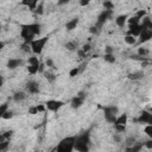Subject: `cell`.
I'll use <instances>...</instances> for the list:
<instances>
[{
	"label": "cell",
	"mask_w": 152,
	"mask_h": 152,
	"mask_svg": "<svg viewBox=\"0 0 152 152\" xmlns=\"http://www.w3.org/2000/svg\"><path fill=\"white\" fill-rule=\"evenodd\" d=\"M26 99V94L24 92H16L13 94V100L16 102H21V101H24Z\"/></svg>",
	"instance_id": "cell-17"
},
{
	"label": "cell",
	"mask_w": 152,
	"mask_h": 152,
	"mask_svg": "<svg viewBox=\"0 0 152 152\" xmlns=\"http://www.w3.org/2000/svg\"><path fill=\"white\" fill-rule=\"evenodd\" d=\"M78 74H80V67H76V68H74V69L70 70L69 76H70V77H75V76H77Z\"/></svg>",
	"instance_id": "cell-33"
},
{
	"label": "cell",
	"mask_w": 152,
	"mask_h": 152,
	"mask_svg": "<svg viewBox=\"0 0 152 152\" xmlns=\"http://www.w3.org/2000/svg\"><path fill=\"white\" fill-rule=\"evenodd\" d=\"M127 21H128V26H136V25H139V24H140V19H139L137 16L131 17Z\"/></svg>",
	"instance_id": "cell-21"
},
{
	"label": "cell",
	"mask_w": 152,
	"mask_h": 152,
	"mask_svg": "<svg viewBox=\"0 0 152 152\" xmlns=\"http://www.w3.org/2000/svg\"><path fill=\"white\" fill-rule=\"evenodd\" d=\"M127 124V114H121L120 117L117 118V121L114 122V125H124L126 126Z\"/></svg>",
	"instance_id": "cell-20"
},
{
	"label": "cell",
	"mask_w": 152,
	"mask_h": 152,
	"mask_svg": "<svg viewBox=\"0 0 152 152\" xmlns=\"http://www.w3.org/2000/svg\"><path fill=\"white\" fill-rule=\"evenodd\" d=\"M114 128L118 133H124L126 131V126H124V125H114Z\"/></svg>",
	"instance_id": "cell-31"
},
{
	"label": "cell",
	"mask_w": 152,
	"mask_h": 152,
	"mask_svg": "<svg viewBox=\"0 0 152 152\" xmlns=\"http://www.w3.org/2000/svg\"><path fill=\"white\" fill-rule=\"evenodd\" d=\"M112 14H113V11H110V10H103V11L99 14V17H98L96 25H98L99 28H102V26H103V24L106 23V21H107L108 19H111Z\"/></svg>",
	"instance_id": "cell-6"
},
{
	"label": "cell",
	"mask_w": 152,
	"mask_h": 152,
	"mask_svg": "<svg viewBox=\"0 0 152 152\" xmlns=\"http://www.w3.org/2000/svg\"><path fill=\"white\" fill-rule=\"evenodd\" d=\"M28 63H29V66H39V61H38V57L36 56H32L28 59Z\"/></svg>",
	"instance_id": "cell-25"
},
{
	"label": "cell",
	"mask_w": 152,
	"mask_h": 152,
	"mask_svg": "<svg viewBox=\"0 0 152 152\" xmlns=\"http://www.w3.org/2000/svg\"><path fill=\"white\" fill-rule=\"evenodd\" d=\"M20 36L24 39L25 44H31L35 40L33 38L40 33V24L33 23V24H25V25H20Z\"/></svg>",
	"instance_id": "cell-1"
},
{
	"label": "cell",
	"mask_w": 152,
	"mask_h": 152,
	"mask_svg": "<svg viewBox=\"0 0 152 152\" xmlns=\"http://www.w3.org/2000/svg\"><path fill=\"white\" fill-rule=\"evenodd\" d=\"M141 147H143V144L136 143V144H134L133 146H131V147H126L125 152H139V151L141 150Z\"/></svg>",
	"instance_id": "cell-19"
},
{
	"label": "cell",
	"mask_w": 152,
	"mask_h": 152,
	"mask_svg": "<svg viewBox=\"0 0 152 152\" xmlns=\"http://www.w3.org/2000/svg\"><path fill=\"white\" fill-rule=\"evenodd\" d=\"M38 69H39V66H29V67H28V71H29V74H31V75L37 74V73H38Z\"/></svg>",
	"instance_id": "cell-27"
},
{
	"label": "cell",
	"mask_w": 152,
	"mask_h": 152,
	"mask_svg": "<svg viewBox=\"0 0 152 152\" xmlns=\"http://www.w3.org/2000/svg\"><path fill=\"white\" fill-rule=\"evenodd\" d=\"M77 47H78V44H77V42H75V40L68 42L67 44H66V48H67V50H69V51H75V50H77Z\"/></svg>",
	"instance_id": "cell-22"
},
{
	"label": "cell",
	"mask_w": 152,
	"mask_h": 152,
	"mask_svg": "<svg viewBox=\"0 0 152 152\" xmlns=\"http://www.w3.org/2000/svg\"><path fill=\"white\" fill-rule=\"evenodd\" d=\"M38 1L37 0H33V1H21V5H25L30 8V11H36L37 6H38Z\"/></svg>",
	"instance_id": "cell-18"
},
{
	"label": "cell",
	"mask_w": 152,
	"mask_h": 152,
	"mask_svg": "<svg viewBox=\"0 0 152 152\" xmlns=\"http://www.w3.org/2000/svg\"><path fill=\"white\" fill-rule=\"evenodd\" d=\"M26 90L30 94H37L39 93V84L36 81H29L26 83Z\"/></svg>",
	"instance_id": "cell-10"
},
{
	"label": "cell",
	"mask_w": 152,
	"mask_h": 152,
	"mask_svg": "<svg viewBox=\"0 0 152 152\" xmlns=\"http://www.w3.org/2000/svg\"><path fill=\"white\" fill-rule=\"evenodd\" d=\"M125 42L127 43V44H129V45H134L136 43H137V39H136V37H133V36L127 35V36L125 37Z\"/></svg>",
	"instance_id": "cell-24"
},
{
	"label": "cell",
	"mask_w": 152,
	"mask_h": 152,
	"mask_svg": "<svg viewBox=\"0 0 152 152\" xmlns=\"http://www.w3.org/2000/svg\"><path fill=\"white\" fill-rule=\"evenodd\" d=\"M63 105H64V103H63L62 101H58V100H49V101L45 103V107L48 108L49 111H51V112H57Z\"/></svg>",
	"instance_id": "cell-7"
},
{
	"label": "cell",
	"mask_w": 152,
	"mask_h": 152,
	"mask_svg": "<svg viewBox=\"0 0 152 152\" xmlns=\"http://www.w3.org/2000/svg\"><path fill=\"white\" fill-rule=\"evenodd\" d=\"M151 117H152V114L150 113V112H147V111H143L140 114H139V117L137 118V119H134V121H137V122H139V124H148V121H150V119H151Z\"/></svg>",
	"instance_id": "cell-9"
},
{
	"label": "cell",
	"mask_w": 152,
	"mask_h": 152,
	"mask_svg": "<svg viewBox=\"0 0 152 152\" xmlns=\"http://www.w3.org/2000/svg\"><path fill=\"white\" fill-rule=\"evenodd\" d=\"M77 54H78V56H80V57H84V56H86V52H84L83 50H78V51H77Z\"/></svg>",
	"instance_id": "cell-48"
},
{
	"label": "cell",
	"mask_w": 152,
	"mask_h": 152,
	"mask_svg": "<svg viewBox=\"0 0 152 152\" xmlns=\"http://www.w3.org/2000/svg\"><path fill=\"white\" fill-rule=\"evenodd\" d=\"M139 19H143V18H145L146 17V11L145 10H139L138 12H137V14H136Z\"/></svg>",
	"instance_id": "cell-39"
},
{
	"label": "cell",
	"mask_w": 152,
	"mask_h": 152,
	"mask_svg": "<svg viewBox=\"0 0 152 152\" xmlns=\"http://www.w3.org/2000/svg\"><path fill=\"white\" fill-rule=\"evenodd\" d=\"M75 143H76V137L64 138L58 143L56 147V152H73L75 150Z\"/></svg>",
	"instance_id": "cell-3"
},
{
	"label": "cell",
	"mask_w": 152,
	"mask_h": 152,
	"mask_svg": "<svg viewBox=\"0 0 152 152\" xmlns=\"http://www.w3.org/2000/svg\"><path fill=\"white\" fill-rule=\"evenodd\" d=\"M151 38H152V30H144L139 36V43L143 44V43L148 42Z\"/></svg>",
	"instance_id": "cell-12"
},
{
	"label": "cell",
	"mask_w": 152,
	"mask_h": 152,
	"mask_svg": "<svg viewBox=\"0 0 152 152\" xmlns=\"http://www.w3.org/2000/svg\"><path fill=\"white\" fill-rule=\"evenodd\" d=\"M45 66H47L48 68H55V66H54V61H52L51 58H48V59L45 61Z\"/></svg>",
	"instance_id": "cell-40"
},
{
	"label": "cell",
	"mask_w": 152,
	"mask_h": 152,
	"mask_svg": "<svg viewBox=\"0 0 152 152\" xmlns=\"http://www.w3.org/2000/svg\"><path fill=\"white\" fill-rule=\"evenodd\" d=\"M77 96H80V98H82L83 100H86V93H83V92H80V93L77 94Z\"/></svg>",
	"instance_id": "cell-49"
},
{
	"label": "cell",
	"mask_w": 152,
	"mask_h": 152,
	"mask_svg": "<svg viewBox=\"0 0 152 152\" xmlns=\"http://www.w3.org/2000/svg\"><path fill=\"white\" fill-rule=\"evenodd\" d=\"M128 20V16L127 14H120L115 18V23L119 28H124V25L126 24V21Z\"/></svg>",
	"instance_id": "cell-15"
},
{
	"label": "cell",
	"mask_w": 152,
	"mask_h": 152,
	"mask_svg": "<svg viewBox=\"0 0 152 152\" xmlns=\"http://www.w3.org/2000/svg\"><path fill=\"white\" fill-rule=\"evenodd\" d=\"M37 107V111L38 112H44V110H45V107L43 106V105H39V106H36Z\"/></svg>",
	"instance_id": "cell-45"
},
{
	"label": "cell",
	"mask_w": 152,
	"mask_h": 152,
	"mask_svg": "<svg viewBox=\"0 0 152 152\" xmlns=\"http://www.w3.org/2000/svg\"><path fill=\"white\" fill-rule=\"evenodd\" d=\"M103 7H105V10L113 11V8H114V4H113L112 1H105V3H103Z\"/></svg>",
	"instance_id": "cell-30"
},
{
	"label": "cell",
	"mask_w": 152,
	"mask_h": 152,
	"mask_svg": "<svg viewBox=\"0 0 152 152\" xmlns=\"http://www.w3.org/2000/svg\"><path fill=\"white\" fill-rule=\"evenodd\" d=\"M144 145H145V146H146L147 148H150V150H151V148H152V139L147 140V141H146V143H145Z\"/></svg>",
	"instance_id": "cell-44"
},
{
	"label": "cell",
	"mask_w": 152,
	"mask_h": 152,
	"mask_svg": "<svg viewBox=\"0 0 152 152\" xmlns=\"http://www.w3.org/2000/svg\"><path fill=\"white\" fill-rule=\"evenodd\" d=\"M57 4H58V5H64V4H68V0H62V1H58Z\"/></svg>",
	"instance_id": "cell-50"
},
{
	"label": "cell",
	"mask_w": 152,
	"mask_h": 152,
	"mask_svg": "<svg viewBox=\"0 0 152 152\" xmlns=\"http://www.w3.org/2000/svg\"><path fill=\"white\" fill-rule=\"evenodd\" d=\"M3 119H5V120H8V119H12L13 118V112L12 111H7L3 117H1Z\"/></svg>",
	"instance_id": "cell-38"
},
{
	"label": "cell",
	"mask_w": 152,
	"mask_h": 152,
	"mask_svg": "<svg viewBox=\"0 0 152 152\" xmlns=\"http://www.w3.org/2000/svg\"><path fill=\"white\" fill-rule=\"evenodd\" d=\"M127 77L129 80H132V81H139V80H141L144 77V71L139 70V71H134V73H129L127 75Z\"/></svg>",
	"instance_id": "cell-14"
},
{
	"label": "cell",
	"mask_w": 152,
	"mask_h": 152,
	"mask_svg": "<svg viewBox=\"0 0 152 152\" xmlns=\"http://www.w3.org/2000/svg\"><path fill=\"white\" fill-rule=\"evenodd\" d=\"M82 50L87 54L88 51H90V50H92V45H90V44H84V45L82 47Z\"/></svg>",
	"instance_id": "cell-42"
},
{
	"label": "cell",
	"mask_w": 152,
	"mask_h": 152,
	"mask_svg": "<svg viewBox=\"0 0 152 152\" xmlns=\"http://www.w3.org/2000/svg\"><path fill=\"white\" fill-rule=\"evenodd\" d=\"M29 113H30V114H37V113H38L37 107H31L30 110H29Z\"/></svg>",
	"instance_id": "cell-43"
},
{
	"label": "cell",
	"mask_w": 152,
	"mask_h": 152,
	"mask_svg": "<svg viewBox=\"0 0 152 152\" xmlns=\"http://www.w3.org/2000/svg\"><path fill=\"white\" fill-rule=\"evenodd\" d=\"M80 5L81 6H87V5H89V1H88V0H81Z\"/></svg>",
	"instance_id": "cell-46"
},
{
	"label": "cell",
	"mask_w": 152,
	"mask_h": 152,
	"mask_svg": "<svg viewBox=\"0 0 152 152\" xmlns=\"http://www.w3.org/2000/svg\"><path fill=\"white\" fill-rule=\"evenodd\" d=\"M118 107L115 106H107L103 107V113H105V119L107 122L110 124H114L117 121V114H118Z\"/></svg>",
	"instance_id": "cell-5"
},
{
	"label": "cell",
	"mask_w": 152,
	"mask_h": 152,
	"mask_svg": "<svg viewBox=\"0 0 152 152\" xmlns=\"http://www.w3.org/2000/svg\"><path fill=\"white\" fill-rule=\"evenodd\" d=\"M113 139H114L115 141H120V137H119V136H117V134H115V136H113Z\"/></svg>",
	"instance_id": "cell-51"
},
{
	"label": "cell",
	"mask_w": 152,
	"mask_h": 152,
	"mask_svg": "<svg viewBox=\"0 0 152 152\" xmlns=\"http://www.w3.org/2000/svg\"><path fill=\"white\" fill-rule=\"evenodd\" d=\"M6 66H7V68L10 70H14V69L23 66V59H20V58H10L7 61Z\"/></svg>",
	"instance_id": "cell-8"
},
{
	"label": "cell",
	"mask_w": 152,
	"mask_h": 152,
	"mask_svg": "<svg viewBox=\"0 0 152 152\" xmlns=\"http://www.w3.org/2000/svg\"><path fill=\"white\" fill-rule=\"evenodd\" d=\"M147 54H148V50H147V49H145V48H139V49H138V55H139L140 57L144 58Z\"/></svg>",
	"instance_id": "cell-32"
},
{
	"label": "cell",
	"mask_w": 152,
	"mask_h": 152,
	"mask_svg": "<svg viewBox=\"0 0 152 152\" xmlns=\"http://www.w3.org/2000/svg\"><path fill=\"white\" fill-rule=\"evenodd\" d=\"M100 30H101V28H99L96 24H95L94 26H90V29H89L90 33H93V35H98V33L100 32Z\"/></svg>",
	"instance_id": "cell-35"
},
{
	"label": "cell",
	"mask_w": 152,
	"mask_h": 152,
	"mask_svg": "<svg viewBox=\"0 0 152 152\" xmlns=\"http://www.w3.org/2000/svg\"><path fill=\"white\" fill-rule=\"evenodd\" d=\"M8 147H10V140H5L3 143H0V152H6Z\"/></svg>",
	"instance_id": "cell-26"
},
{
	"label": "cell",
	"mask_w": 152,
	"mask_h": 152,
	"mask_svg": "<svg viewBox=\"0 0 152 152\" xmlns=\"http://www.w3.org/2000/svg\"><path fill=\"white\" fill-rule=\"evenodd\" d=\"M48 39H49V37H43V38L35 39L30 44V48H31L32 52L36 54V55H40L43 49H44V47H45V44L48 43Z\"/></svg>",
	"instance_id": "cell-4"
},
{
	"label": "cell",
	"mask_w": 152,
	"mask_h": 152,
	"mask_svg": "<svg viewBox=\"0 0 152 152\" xmlns=\"http://www.w3.org/2000/svg\"><path fill=\"white\" fill-rule=\"evenodd\" d=\"M105 61L108 62V63H114L115 62V57H114V54H108V55H105Z\"/></svg>",
	"instance_id": "cell-28"
},
{
	"label": "cell",
	"mask_w": 152,
	"mask_h": 152,
	"mask_svg": "<svg viewBox=\"0 0 152 152\" xmlns=\"http://www.w3.org/2000/svg\"><path fill=\"white\" fill-rule=\"evenodd\" d=\"M134 144H136V138H133V137L127 138V140H126V145H127V147H131V146H133Z\"/></svg>",
	"instance_id": "cell-34"
},
{
	"label": "cell",
	"mask_w": 152,
	"mask_h": 152,
	"mask_svg": "<svg viewBox=\"0 0 152 152\" xmlns=\"http://www.w3.org/2000/svg\"><path fill=\"white\" fill-rule=\"evenodd\" d=\"M83 102H84V100L82 99V98H80V96H74L73 98V100H71V108H74V110H77V108H80L82 105H83Z\"/></svg>",
	"instance_id": "cell-13"
},
{
	"label": "cell",
	"mask_w": 152,
	"mask_h": 152,
	"mask_svg": "<svg viewBox=\"0 0 152 152\" xmlns=\"http://www.w3.org/2000/svg\"><path fill=\"white\" fill-rule=\"evenodd\" d=\"M4 47H5V43L1 42V43H0V49H4Z\"/></svg>",
	"instance_id": "cell-52"
},
{
	"label": "cell",
	"mask_w": 152,
	"mask_h": 152,
	"mask_svg": "<svg viewBox=\"0 0 152 152\" xmlns=\"http://www.w3.org/2000/svg\"><path fill=\"white\" fill-rule=\"evenodd\" d=\"M144 132L150 139H152V125H146V127L144 128Z\"/></svg>",
	"instance_id": "cell-29"
},
{
	"label": "cell",
	"mask_w": 152,
	"mask_h": 152,
	"mask_svg": "<svg viewBox=\"0 0 152 152\" xmlns=\"http://www.w3.org/2000/svg\"><path fill=\"white\" fill-rule=\"evenodd\" d=\"M89 148H90V134L87 131L81 136L76 137L75 150L77 152H89Z\"/></svg>",
	"instance_id": "cell-2"
},
{
	"label": "cell",
	"mask_w": 152,
	"mask_h": 152,
	"mask_svg": "<svg viewBox=\"0 0 152 152\" xmlns=\"http://www.w3.org/2000/svg\"><path fill=\"white\" fill-rule=\"evenodd\" d=\"M77 25H78V18H74V19L69 20L68 23L66 24V29H67L68 31H73V30L76 29Z\"/></svg>",
	"instance_id": "cell-16"
},
{
	"label": "cell",
	"mask_w": 152,
	"mask_h": 152,
	"mask_svg": "<svg viewBox=\"0 0 152 152\" xmlns=\"http://www.w3.org/2000/svg\"><path fill=\"white\" fill-rule=\"evenodd\" d=\"M44 76H45V78H47L50 83H54V82L56 81V75H55V74H52V73L45 71V73H44Z\"/></svg>",
	"instance_id": "cell-23"
},
{
	"label": "cell",
	"mask_w": 152,
	"mask_h": 152,
	"mask_svg": "<svg viewBox=\"0 0 152 152\" xmlns=\"http://www.w3.org/2000/svg\"><path fill=\"white\" fill-rule=\"evenodd\" d=\"M113 52H114V49H113L111 45L106 47V49H105V55H108V54H113Z\"/></svg>",
	"instance_id": "cell-41"
},
{
	"label": "cell",
	"mask_w": 152,
	"mask_h": 152,
	"mask_svg": "<svg viewBox=\"0 0 152 152\" xmlns=\"http://www.w3.org/2000/svg\"><path fill=\"white\" fill-rule=\"evenodd\" d=\"M141 32H143V28H141V25L139 24V25H136V26H128L127 35L133 36V37H139Z\"/></svg>",
	"instance_id": "cell-11"
},
{
	"label": "cell",
	"mask_w": 152,
	"mask_h": 152,
	"mask_svg": "<svg viewBox=\"0 0 152 152\" xmlns=\"http://www.w3.org/2000/svg\"><path fill=\"white\" fill-rule=\"evenodd\" d=\"M38 73H43V74H44L45 71H44V64H39V69H38Z\"/></svg>",
	"instance_id": "cell-47"
},
{
	"label": "cell",
	"mask_w": 152,
	"mask_h": 152,
	"mask_svg": "<svg viewBox=\"0 0 152 152\" xmlns=\"http://www.w3.org/2000/svg\"><path fill=\"white\" fill-rule=\"evenodd\" d=\"M43 12H44V4H43V3H39L38 6H37V8H36V13L43 14Z\"/></svg>",
	"instance_id": "cell-36"
},
{
	"label": "cell",
	"mask_w": 152,
	"mask_h": 152,
	"mask_svg": "<svg viewBox=\"0 0 152 152\" xmlns=\"http://www.w3.org/2000/svg\"><path fill=\"white\" fill-rule=\"evenodd\" d=\"M7 107H8L7 103H3V105H1V107H0V117H3V115L7 112Z\"/></svg>",
	"instance_id": "cell-37"
}]
</instances>
